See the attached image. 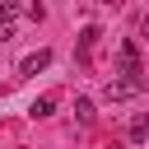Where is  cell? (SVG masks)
Instances as JSON below:
<instances>
[{
    "label": "cell",
    "instance_id": "cell-1",
    "mask_svg": "<svg viewBox=\"0 0 149 149\" xmlns=\"http://www.w3.org/2000/svg\"><path fill=\"white\" fill-rule=\"evenodd\" d=\"M116 74L121 79H140V47L135 42H121L116 47Z\"/></svg>",
    "mask_w": 149,
    "mask_h": 149
},
{
    "label": "cell",
    "instance_id": "cell-10",
    "mask_svg": "<svg viewBox=\"0 0 149 149\" xmlns=\"http://www.w3.org/2000/svg\"><path fill=\"white\" fill-rule=\"evenodd\" d=\"M144 37H149V19H144Z\"/></svg>",
    "mask_w": 149,
    "mask_h": 149
},
{
    "label": "cell",
    "instance_id": "cell-6",
    "mask_svg": "<svg viewBox=\"0 0 149 149\" xmlns=\"http://www.w3.org/2000/svg\"><path fill=\"white\" fill-rule=\"evenodd\" d=\"M74 121H79V126L93 121V102H88V98H74Z\"/></svg>",
    "mask_w": 149,
    "mask_h": 149
},
{
    "label": "cell",
    "instance_id": "cell-7",
    "mask_svg": "<svg viewBox=\"0 0 149 149\" xmlns=\"http://www.w3.org/2000/svg\"><path fill=\"white\" fill-rule=\"evenodd\" d=\"M149 135V116H130V140H144Z\"/></svg>",
    "mask_w": 149,
    "mask_h": 149
},
{
    "label": "cell",
    "instance_id": "cell-9",
    "mask_svg": "<svg viewBox=\"0 0 149 149\" xmlns=\"http://www.w3.org/2000/svg\"><path fill=\"white\" fill-rule=\"evenodd\" d=\"M14 37V23H0V42H9Z\"/></svg>",
    "mask_w": 149,
    "mask_h": 149
},
{
    "label": "cell",
    "instance_id": "cell-2",
    "mask_svg": "<svg viewBox=\"0 0 149 149\" xmlns=\"http://www.w3.org/2000/svg\"><path fill=\"white\" fill-rule=\"evenodd\" d=\"M140 88H144V79H107L102 98H107V102H126V98H135Z\"/></svg>",
    "mask_w": 149,
    "mask_h": 149
},
{
    "label": "cell",
    "instance_id": "cell-5",
    "mask_svg": "<svg viewBox=\"0 0 149 149\" xmlns=\"http://www.w3.org/2000/svg\"><path fill=\"white\" fill-rule=\"evenodd\" d=\"M56 102H61L56 93H42V98H33V107H28V116H51V112H56Z\"/></svg>",
    "mask_w": 149,
    "mask_h": 149
},
{
    "label": "cell",
    "instance_id": "cell-8",
    "mask_svg": "<svg viewBox=\"0 0 149 149\" xmlns=\"http://www.w3.org/2000/svg\"><path fill=\"white\" fill-rule=\"evenodd\" d=\"M14 14H19V5H14V0H0V23H9Z\"/></svg>",
    "mask_w": 149,
    "mask_h": 149
},
{
    "label": "cell",
    "instance_id": "cell-4",
    "mask_svg": "<svg viewBox=\"0 0 149 149\" xmlns=\"http://www.w3.org/2000/svg\"><path fill=\"white\" fill-rule=\"evenodd\" d=\"M47 65H51V51L42 47V51H33V56L19 61V74H37V70H47Z\"/></svg>",
    "mask_w": 149,
    "mask_h": 149
},
{
    "label": "cell",
    "instance_id": "cell-3",
    "mask_svg": "<svg viewBox=\"0 0 149 149\" xmlns=\"http://www.w3.org/2000/svg\"><path fill=\"white\" fill-rule=\"evenodd\" d=\"M98 42H102V28H84L79 33V65H93V51H98Z\"/></svg>",
    "mask_w": 149,
    "mask_h": 149
}]
</instances>
